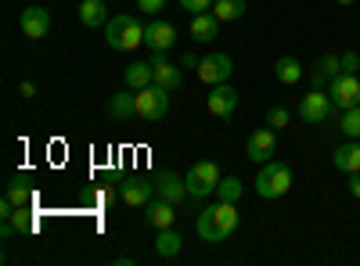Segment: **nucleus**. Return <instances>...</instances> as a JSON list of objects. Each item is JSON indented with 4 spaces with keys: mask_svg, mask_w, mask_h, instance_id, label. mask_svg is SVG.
<instances>
[{
    "mask_svg": "<svg viewBox=\"0 0 360 266\" xmlns=\"http://www.w3.org/2000/svg\"><path fill=\"white\" fill-rule=\"evenodd\" d=\"M234 230H238V205L234 201L209 205V209H202L198 220H195V234H198L202 241H209V245L227 241Z\"/></svg>",
    "mask_w": 360,
    "mask_h": 266,
    "instance_id": "f257e3e1",
    "label": "nucleus"
},
{
    "mask_svg": "<svg viewBox=\"0 0 360 266\" xmlns=\"http://www.w3.org/2000/svg\"><path fill=\"white\" fill-rule=\"evenodd\" d=\"M105 44L112 51H137L144 44V25L137 22V15H112L105 22Z\"/></svg>",
    "mask_w": 360,
    "mask_h": 266,
    "instance_id": "f03ea898",
    "label": "nucleus"
},
{
    "mask_svg": "<svg viewBox=\"0 0 360 266\" xmlns=\"http://www.w3.org/2000/svg\"><path fill=\"white\" fill-rule=\"evenodd\" d=\"M252 184H256V194L259 198L274 201V198H281V194L292 191V166L281 162V159H270V162H263V169L256 173Z\"/></svg>",
    "mask_w": 360,
    "mask_h": 266,
    "instance_id": "7ed1b4c3",
    "label": "nucleus"
},
{
    "mask_svg": "<svg viewBox=\"0 0 360 266\" xmlns=\"http://www.w3.org/2000/svg\"><path fill=\"white\" fill-rule=\"evenodd\" d=\"M169 94H173V91H166V86H159V83L137 91V119H144V123H162L166 112H169Z\"/></svg>",
    "mask_w": 360,
    "mask_h": 266,
    "instance_id": "20e7f679",
    "label": "nucleus"
},
{
    "mask_svg": "<svg viewBox=\"0 0 360 266\" xmlns=\"http://www.w3.org/2000/svg\"><path fill=\"white\" fill-rule=\"evenodd\" d=\"M188 194L195 198V201H202V198H209V194H217V184H220V166L217 162H209V159H202V162H195L191 169H188Z\"/></svg>",
    "mask_w": 360,
    "mask_h": 266,
    "instance_id": "39448f33",
    "label": "nucleus"
},
{
    "mask_svg": "<svg viewBox=\"0 0 360 266\" xmlns=\"http://www.w3.org/2000/svg\"><path fill=\"white\" fill-rule=\"evenodd\" d=\"M332 115H335V101L328 91H310V94L299 98V119L303 123L317 126V123H328Z\"/></svg>",
    "mask_w": 360,
    "mask_h": 266,
    "instance_id": "423d86ee",
    "label": "nucleus"
},
{
    "mask_svg": "<svg viewBox=\"0 0 360 266\" xmlns=\"http://www.w3.org/2000/svg\"><path fill=\"white\" fill-rule=\"evenodd\" d=\"M231 72H234V62H231V54H205V58H198V69H195V76L202 79V83H209V86H217V83H227L231 79Z\"/></svg>",
    "mask_w": 360,
    "mask_h": 266,
    "instance_id": "0eeeda50",
    "label": "nucleus"
},
{
    "mask_svg": "<svg viewBox=\"0 0 360 266\" xmlns=\"http://www.w3.org/2000/svg\"><path fill=\"white\" fill-rule=\"evenodd\" d=\"M328 94H332L339 112L360 105V79H356V72H339L332 83H328Z\"/></svg>",
    "mask_w": 360,
    "mask_h": 266,
    "instance_id": "6e6552de",
    "label": "nucleus"
},
{
    "mask_svg": "<svg viewBox=\"0 0 360 266\" xmlns=\"http://www.w3.org/2000/svg\"><path fill=\"white\" fill-rule=\"evenodd\" d=\"M245 152H249L252 162H270V159L278 155V130H274V126L256 130V133L249 137V144H245Z\"/></svg>",
    "mask_w": 360,
    "mask_h": 266,
    "instance_id": "1a4fd4ad",
    "label": "nucleus"
},
{
    "mask_svg": "<svg viewBox=\"0 0 360 266\" xmlns=\"http://www.w3.org/2000/svg\"><path fill=\"white\" fill-rule=\"evenodd\" d=\"M155 194V180H144V176H127L123 184H119V198H123L130 209H141V205H148Z\"/></svg>",
    "mask_w": 360,
    "mask_h": 266,
    "instance_id": "9d476101",
    "label": "nucleus"
},
{
    "mask_svg": "<svg viewBox=\"0 0 360 266\" xmlns=\"http://www.w3.org/2000/svg\"><path fill=\"white\" fill-rule=\"evenodd\" d=\"M205 108L213 112L217 119H231L234 108H238V91L231 83H217L213 91H209V98H205Z\"/></svg>",
    "mask_w": 360,
    "mask_h": 266,
    "instance_id": "9b49d317",
    "label": "nucleus"
},
{
    "mask_svg": "<svg viewBox=\"0 0 360 266\" xmlns=\"http://www.w3.org/2000/svg\"><path fill=\"white\" fill-rule=\"evenodd\" d=\"M18 25H22V36H25V40H44V36L51 33V11L33 4V8L22 11Z\"/></svg>",
    "mask_w": 360,
    "mask_h": 266,
    "instance_id": "f8f14e48",
    "label": "nucleus"
},
{
    "mask_svg": "<svg viewBox=\"0 0 360 266\" xmlns=\"http://www.w3.org/2000/svg\"><path fill=\"white\" fill-rule=\"evenodd\" d=\"M155 191H159V198H166V201H173V205H180L184 198H191V194H188V180H184L180 173H173V169H166V173L155 176Z\"/></svg>",
    "mask_w": 360,
    "mask_h": 266,
    "instance_id": "ddd939ff",
    "label": "nucleus"
},
{
    "mask_svg": "<svg viewBox=\"0 0 360 266\" xmlns=\"http://www.w3.org/2000/svg\"><path fill=\"white\" fill-rule=\"evenodd\" d=\"M144 44L152 47V51H159V54H166L173 44H176V29L169 25V22H148L144 25Z\"/></svg>",
    "mask_w": 360,
    "mask_h": 266,
    "instance_id": "4468645a",
    "label": "nucleus"
},
{
    "mask_svg": "<svg viewBox=\"0 0 360 266\" xmlns=\"http://www.w3.org/2000/svg\"><path fill=\"white\" fill-rule=\"evenodd\" d=\"M339 72H342V69H339V54H324V58H317V65L310 69V91H324V86L332 83Z\"/></svg>",
    "mask_w": 360,
    "mask_h": 266,
    "instance_id": "2eb2a0df",
    "label": "nucleus"
},
{
    "mask_svg": "<svg viewBox=\"0 0 360 266\" xmlns=\"http://www.w3.org/2000/svg\"><path fill=\"white\" fill-rule=\"evenodd\" d=\"M191 36H195V44H213L220 36V18L213 11L191 15Z\"/></svg>",
    "mask_w": 360,
    "mask_h": 266,
    "instance_id": "dca6fc26",
    "label": "nucleus"
},
{
    "mask_svg": "<svg viewBox=\"0 0 360 266\" xmlns=\"http://www.w3.org/2000/svg\"><path fill=\"white\" fill-rule=\"evenodd\" d=\"M108 115L112 119H119V123H127V119H134L137 115V91H119V94H112L108 98Z\"/></svg>",
    "mask_w": 360,
    "mask_h": 266,
    "instance_id": "f3484780",
    "label": "nucleus"
},
{
    "mask_svg": "<svg viewBox=\"0 0 360 266\" xmlns=\"http://www.w3.org/2000/svg\"><path fill=\"white\" fill-rule=\"evenodd\" d=\"M152 72H155V83L159 86H166V91H176L180 83H184V72H180L176 65H169L166 62V54H152Z\"/></svg>",
    "mask_w": 360,
    "mask_h": 266,
    "instance_id": "a211bd4d",
    "label": "nucleus"
},
{
    "mask_svg": "<svg viewBox=\"0 0 360 266\" xmlns=\"http://www.w3.org/2000/svg\"><path fill=\"white\" fill-rule=\"evenodd\" d=\"M144 220L152 223L155 230L173 227V220H176V205H173V201H166V198H159V201H148V213H144Z\"/></svg>",
    "mask_w": 360,
    "mask_h": 266,
    "instance_id": "6ab92c4d",
    "label": "nucleus"
},
{
    "mask_svg": "<svg viewBox=\"0 0 360 266\" xmlns=\"http://www.w3.org/2000/svg\"><path fill=\"white\" fill-rule=\"evenodd\" d=\"M332 166L339 169V173H360V140H349V144H342L339 152L332 155Z\"/></svg>",
    "mask_w": 360,
    "mask_h": 266,
    "instance_id": "aec40b11",
    "label": "nucleus"
},
{
    "mask_svg": "<svg viewBox=\"0 0 360 266\" xmlns=\"http://www.w3.org/2000/svg\"><path fill=\"white\" fill-rule=\"evenodd\" d=\"M123 83L130 86V91H144V86H152V83H155L152 62H134V65H127V72H123Z\"/></svg>",
    "mask_w": 360,
    "mask_h": 266,
    "instance_id": "412c9836",
    "label": "nucleus"
},
{
    "mask_svg": "<svg viewBox=\"0 0 360 266\" xmlns=\"http://www.w3.org/2000/svg\"><path fill=\"white\" fill-rule=\"evenodd\" d=\"M79 22L86 29L105 25L108 22V4H105V0H83V4H79Z\"/></svg>",
    "mask_w": 360,
    "mask_h": 266,
    "instance_id": "4be33fe9",
    "label": "nucleus"
},
{
    "mask_svg": "<svg viewBox=\"0 0 360 266\" xmlns=\"http://www.w3.org/2000/svg\"><path fill=\"white\" fill-rule=\"evenodd\" d=\"M180 248H184V238H180L173 227H162V230H159V238H155V252H159L162 259H176Z\"/></svg>",
    "mask_w": 360,
    "mask_h": 266,
    "instance_id": "5701e85b",
    "label": "nucleus"
},
{
    "mask_svg": "<svg viewBox=\"0 0 360 266\" xmlns=\"http://www.w3.org/2000/svg\"><path fill=\"white\" fill-rule=\"evenodd\" d=\"M15 209H25V205H33V187H29V180L18 173V176H11V184H8V194H4Z\"/></svg>",
    "mask_w": 360,
    "mask_h": 266,
    "instance_id": "b1692460",
    "label": "nucleus"
},
{
    "mask_svg": "<svg viewBox=\"0 0 360 266\" xmlns=\"http://www.w3.org/2000/svg\"><path fill=\"white\" fill-rule=\"evenodd\" d=\"M274 76L285 83V86H295L299 79H303V65L295 62L292 54H285V58H278V65H274Z\"/></svg>",
    "mask_w": 360,
    "mask_h": 266,
    "instance_id": "393cba45",
    "label": "nucleus"
},
{
    "mask_svg": "<svg viewBox=\"0 0 360 266\" xmlns=\"http://www.w3.org/2000/svg\"><path fill=\"white\" fill-rule=\"evenodd\" d=\"M213 15L220 22H238L245 15V0H213Z\"/></svg>",
    "mask_w": 360,
    "mask_h": 266,
    "instance_id": "a878e982",
    "label": "nucleus"
},
{
    "mask_svg": "<svg viewBox=\"0 0 360 266\" xmlns=\"http://www.w3.org/2000/svg\"><path fill=\"white\" fill-rule=\"evenodd\" d=\"M242 194H245V187H242V180L238 176H220V184H217V198L220 201H242Z\"/></svg>",
    "mask_w": 360,
    "mask_h": 266,
    "instance_id": "bb28decb",
    "label": "nucleus"
},
{
    "mask_svg": "<svg viewBox=\"0 0 360 266\" xmlns=\"http://www.w3.org/2000/svg\"><path fill=\"white\" fill-rule=\"evenodd\" d=\"M339 130H342L349 140H360V105H353V108H346V112H342Z\"/></svg>",
    "mask_w": 360,
    "mask_h": 266,
    "instance_id": "cd10ccee",
    "label": "nucleus"
},
{
    "mask_svg": "<svg viewBox=\"0 0 360 266\" xmlns=\"http://www.w3.org/2000/svg\"><path fill=\"white\" fill-rule=\"evenodd\" d=\"M11 227H15L18 234H33V230H37V220H33V213H29V205L11 213Z\"/></svg>",
    "mask_w": 360,
    "mask_h": 266,
    "instance_id": "c85d7f7f",
    "label": "nucleus"
},
{
    "mask_svg": "<svg viewBox=\"0 0 360 266\" xmlns=\"http://www.w3.org/2000/svg\"><path fill=\"white\" fill-rule=\"evenodd\" d=\"M288 119H292V115H288V108H281V105H274V108L266 112V126H274V130H285Z\"/></svg>",
    "mask_w": 360,
    "mask_h": 266,
    "instance_id": "c756f323",
    "label": "nucleus"
},
{
    "mask_svg": "<svg viewBox=\"0 0 360 266\" xmlns=\"http://www.w3.org/2000/svg\"><path fill=\"white\" fill-rule=\"evenodd\" d=\"M339 69L342 72H360V54H353V51L339 54Z\"/></svg>",
    "mask_w": 360,
    "mask_h": 266,
    "instance_id": "7c9ffc66",
    "label": "nucleus"
},
{
    "mask_svg": "<svg viewBox=\"0 0 360 266\" xmlns=\"http://www.w3.org/2000/svg\"><path fill=\"white\" fill-rule=\"evenodd\" d=\"M176 4L184 8V11H191V15H198V11H209V8H213V0H176Z\"/></svg>",
    "mask_w": 360,
    "mask_h": 266,
    "instance_id": "2f4dec72",
    "label": "nucleus"
},
{
    "mask_svg": "<svg viewBox=\"0 0 360 266\" xmlns=\"http://www.w3.org/2000/svg\"><path fill=\"white\" fill-rule=\"evenodd\" d=\"M137 8H141L144 15H159V11L166 8V0H137Z\"/></svg>",
    "mask_w": 360,
    "mask_h": 266,
    "instance_id": "473e14b6",
    "label": "nucleus"
},
{
    "mask_svg": "<svg viewBox=\"0 0 360 266\" xmlns=\"http://www.w3.org/2000/svg\"><path fill=\"white\" fill-rule=\"evenodd\" d=\"M18 94H22V98H37V86L29 83V79H22V83H18Z\"/></svg>",
    "mask_w": 360,
    "mask_h": 266,
    "instance_id": "72a5a7b5",
    "label": "nucleus"
},
{
    "mask_svg": "<svg viewBox=\"0 0 360 266\" xmlns=\"http://www.w3.org/2000/svg\"><path fill=\"white\" fill-rule=\"evenodd\" d=\"M349 194L360 201V173H353V180H349Z\"/></svg>",
    "mask_w": 360,
    "mask_h": 266,
    "instance_id": "f704fd0d",
    "label": "nucleus"
},
{
    "mask_svg": "<svg viewBox=\"0 0 360 266\" xmlns=\"http://www.w3.org/2000/svg\"><path fill=\"white\" fill-rule=\"evenodd\" d=\"M180 65H184V69H198V62H195V54H184V58H180Z\"/></svg>",
    "mask_w": 360,
    "mask_h": 266,
    "instance_id": "c9c22d12",
    "label": "nucleus"
},
{
    "mask_svg": "<svg viewBox=\"0 0 360 266\" xmlns=\"http://www.w3.org/2000/svg\"><path fill=\"white\" fill-rule=\"evenodd\" d=\"M94 201H98V205H108V201H112V191H98Z\"/></svg>",
    "mask_w": 360,
    "mask_h": 266,
    "instance_id": "e433bc0d",
    "label": "nucleus"
},
{
    "mask_svg": "<svg viewBox=\"0 0 360 266\" xmlns=\"http://www.w3.org/2000/svg\"><path fill=\"white\" fill-rule=\"evenodd\" d=\"M335 4H356V0H335Z\"/></svg>",
    "mask_w": 360,
    "mask_h": 266,
    "instance_id": "4c0bfd02",
    "label": "nucleus"
}]
</instances>
